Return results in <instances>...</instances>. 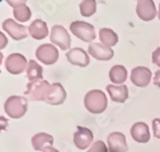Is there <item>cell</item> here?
Segmentation results:
<instances>
[{
    "instance_id": "cell-1",
    "label": "cell",
    "mask_w": 160,
    "mask_h": 152,
    "mask_svg": "<svg viewBox=\"0 0 160 152\" xmlns=\"http://www.w3.org/2000/svg\"><path fill=\"white\" fill-rule=\"evenodd\" d=\"M52 84L44 80L30 81L27 84V90L24 95L30 101H46L50 94Z\"/></svg>"
},
{
    "instance_id": "cell-2",
    "label": "cell",
    "mask_w": 160,
    "mask_h": 152,
    "mask_svg": "<svg viewBox=\"0 0 160 152\" xmlns=\"http://www.w3.org/2000/svg\"><path fill=\"white\" fill-rule=\"evenodd\" d=\"M85 108L92 114L103 113L108 106L106 94L101 90H91L84 97Z\"/></svg>"
},
{
    "instance_id": "cell-3",
    "label": "cell",
    "mask_w": 160,
    "mask_h": 152,
    "mask_svg": "<svg viewBox=\"0 0 160 152\" xmlns=\"http://www.w3.org/2000/svg\"><path fill=\"white\" fill-rule=\"evenodd\" d=\"M27 100L19 96L9 97L4 103V109L6 114H8V116L12 119H19L23 117L27 111Z\"/></svg>"
},
{
    "instance_id": "cell-4",
    "label": "cell",
    "mask_w": 160,
    "mask_h": 152,
    "mask_svg": "<svg viewBox=\"0 0 160 152\" xmlns=\"http://www.w3.org/2000/svg\"><path fill=\"white\" fill-rule=\"evenodd\" d=\"M70 31L76 37L84 41L91 42L96 38L94 27L84 21H74L70 24Z\"/></svg>"
},
{
    "instance_id": "cell-5",
    "label": "cell",
    "mask_w": 160,
    "mask_h": 152,
    "mask_svg": "<svg viewBox=\"0 0 160 152\" xmlns=\"http://www.w3.org/2000/svg\"><path fill=\"white\" fill-rule=\"evenodd\" d=\"M50 40L53 44L58 45L62 51H65L71 46V37L66 29L62 25H55L52 27Z\"/></svg>"
},
{
    "instance_id": "cell-6",
    "label": "cell",
    "mask_w": 160,
    "mask_h": 152,
    "mask_svg": "<svg viewBox=\"0 0 160 152\" xmlns=\"http://www.w3.org/2000/svg\"><path fill=\"white\" fill-rule=\"evenodd\" d=\"M59 51L54 45L45 43L42 44L37 49L36 56L37 58L46 65H52L56 63L59 59Z\"/></svg>"
},
{
    "instance_id": "cell-7",
    "label": "cell",
    "mask_w": 160,
    "mask_h": 152,
    "mask_svg": "<svg viewBox=\"0 0 160 152\" xmlns=\"http://www.w3.org/2000/svg\"><path fill=\"white\" fill-rule=\"evenodd\" d=\"M5 67L9 73L12 75H19L23 73L28 67L27 59L21 54H18V53L12 54L8 56V57L6 58Z\"/></svg>"
},
{
    "instance_id": "cell-8",
    "label": "cell",
    "mask_w": 160,
    "mask_h": 152,
    "mask_svg": "<svg viewBox=\"0 0 160 152\" xmlns=\"http://www.w3.org/2000/svg\"><path fill=\"white\" fill-rule=\"evenodd\" d=\"M2 28L14 40H22L28 37L29 30L27 29V27L24 25L18 24L12 18L6 19L2 24Z\"/></svg>"
},
{
    "instance_id": "cell-9",
    "label": "cell",
    "mask_w": 160,
    "mask_h": 152,
    "mask_svg": "<svg viewBox=\"0 0 160 152\" xmlns=\"http://www.w3.org/2000/svg\"><path fill=\"white\" fill-rule=\"evenodd\" d=\"M152 79V71L144 66H138L132 70L130 80L132 82L138 87H146L149 85Z\"/></svg>"
},
{
    "instance_id": "cell-10",
    "label": "cell",
    "mask_w": 160,
    "mask_h": 152,
    "mask_svg": "<svg viewBox=\"0 0 160 152\" xmlns=\"http://www.w3.org/2000/svg\"><path fill=\"white\" fill-rule=\"evenodd\" d=\"M136 13L144 21L152 20L156 16V8L152 0H140L136 5Z\"/></svg>"
},
{
    "instance_id": "cell-11",
    "label": "cell",
    "mask_w": 160,
    "mask_h": 152,
    "mask_svg": "<svg viewBox=\"0 0 160 152\" xmlns=\"http://www.w3.org/2000/svg\"><path fill=\"white\" fill-rule=\"evenodd\" d=\"M77 129L78 130L74 133L73 141L79 149L83 150L92 144L94 138L93 133L90 129L82 126H78Z\"/></svg>"
},
{
    "instance_id": "cell-12",
    "label": "cell",
    "mask_w": 160,
    "mask_h": 152,
    "mask_svg": "<svg viewBox=\"0 0 160 152\" xmlns=\"http://www.w3.org/2000/svg\"><path fill=\"white\" fill-rule=\"evenodd\" d=\"M108 145L109 152H128L126 137L121 132H112L108 137Z\"/></svg>"
},
{
    "instance_id": "cell-13",
    "label": "cell",
    "mask_w": 160,
    "mask_h": 152,
    "mask_svg": "<svg viewBox=\"0 0 160 152\" xmlns=\"http://www.w3.org/2000/svg\"><path fill=\"white\" fill-rule=\"evenodd\" d=\"M88 54L94 58H96L97 60L108 61V60L113 57L114 51L110 47H108L104 44L91 43L88 47Z\"/></svg>"
},
{
    "instance_id": "cell-14",
    "label": "cell",
    "mask_w": 160,
    "mask_h": 152,
    "mask_svg": "<svg viewBox=\"0 0 160 152\" xmlns=\"http://www.w3.org/2000/svg\"><path fill=\"white\" fill-rule=\"evenodd\" d=\"M9 5H11L13 9V17L19 22H26L32 17L31 10L27 5L24 0H18V1H7Z\"/></svg>"
},
{
    "instance_id": "cell-15",
    "label": "cell",
    "mask_w": 160,
    "mask_h": 152,
    "mask_svg": "<svg viewBox=\"0 0 160 152\" xmlns=\"http://www.w3.org/2000/svg\"><path fill=\"white\" fill-rule=\"evenodd\" d=\"M67 60L73 65L86 67L90 62L89 56L82 48H73L66 54Z\"/></svg>"
},
{
    "instance_id": "cell-16",
    "label": "cell",
    "mask_w": 160,
    "mask_h": 152,
    "mask_svg": "<svg viewBox=\"0 0 160 152\" xmlns=\"http://www.w3.org/2000/svg\"><path fill=\"white\" fill-rule=\"evenodd\" d=\"M130 134L132 139L140 144H146L151 139V133L147 124L136 123L130 128Z\"/></svg>"
},
{
    "instance_id": "cell-17",
    "label": "cell",
    "mask_w": 160,
    "mask_h": 152,
    "mask_svg": "<svg viewBox=\"0 0 160 152\" xmlns=\"http://www.w3.org/2000/svg\"><path fill=\"white\" fill-rule=\"evenodd\" d=\"M66 91L60 82H55L52 84L50 94L45 102L51 105H60L64 102L66 99Z\"/></svg>"
},
{
    "instance_id": "cell-18",
    "label": "cell",
    "mask_w": 160,
    "mask_h": 152,
    "mask_svg": "<svg viewBox=\"0 0 160 152\" xmlns=\"http://www.w3.org/2000/svg\"><path fill=\"white\" fill-rule=\"evenodd\" d=\"M29 34L30 36L38 40L45 38L48 36V27L45 21L41 19H36L34 20L30 26L28 27Z\"/></svg>"
},
{
    "instance_id": "cell-19",
    "label": "cell",
    "mask_w": 160,
    "mask_h": 152,
    "mask_svg": "<svg viewBox=\"0 0 160 152\" xmlns=\"http://www.w3.org/2000/svg\"><path fill=\"white\" fill-rule=\"evenodd\" d=\"M107 91L108 92L110 99L112 101L115 102H125L128 98V90L127 85L122 84L119 86L116 85H108Z\"/></svg>"
},
{
    "instance_id": "cell-20",
    "label": "cell",
    "mask_w": 160,
    "mask_h": 152,
    "mask_svg": "<svg viewBox=\"0 0 160 152\" xmlns=\"http://www.w3.org/2000/svg\"><path fill=\"white\" fill-rule=\"evenodd\" d=\"M54 143L53 136L44 132L38 133L33 136L32 138V145L38 151H43L46 147L52 146Z\"/></svg>"
},
{
    "instance_id": "cell-21",
    "label": "cell",
    "mask_w": 160,
    "mask_h": 152,
    "mask_svg": "<svg viewBox=\"0 0 160 152\" xmlns=\"http://www.w3.org/2000/svg\"><path fill=\"white\" fill-rule=\"evenodd\" d=\"M128 71L123 65H114L109 70V79L112 83L121 84L127 81Z\"/></svg>"
},
{
    "instance_id": "cell-22",
    "label": "cell",
    "mask_w": 160,
    "mask_h": 152,
    "mask_svg": "<svg viewBox=\"0 0 160 152\" xmlns=\"http://www.w3.org/2000/svg\"><path fill=\"white\" fill-rule=\"evenodd\" d=\"M99 37L101 42L108 47L115 46L118 43V36L108 28H102L99 31Z\"/></svg>"
},
{
    "instance_id": "cell-23",
    "label": "cell",
    "mask_w": 160,
    "mask_h": 152,
    "mask_svg": "<svg viewBox=\"0 0 160 152\" xmlns=\"http://www.w3.org/2000/svg\"><path fill=\"white\" fill-rule=\"evenodd\" d=\"M26 72H27V78L30 81L42 80L43 69L37 61H35L33 59L29 60Z\"/></svg>"
},
{
    "instance_id": "cell-24",
    "label": "cell",
    "mask_w": 160,
    "mask_h": 152,
    "mask_svg": "<svg viewBox=\"0 0 160 152\" xmlns=\"http://www.w3.org/2000/svg\"><path fill=\"white\" fill-rule=\"evenodd\" d=\"M97 5L94 0H84L80 4V12L81 14L84 17H89L96 12Z\"/></svg>"
},
{
    "instance_id": "cell-25",
    "label": "cell",
    "mask_w": 160,
    "mask_h": 152,
    "mask_svg": "<svg viewBox=\"0 0 160 152\" xmlns=\"http://www.w3.org/2000/svg\"><path fill=\"white\" fill-rule=\"evenodd\" d=\"M87 152H109V151L103 141H97L93 145H91L90 148Z\"/></svg>"
},
{
    "instance_id": "cell-26",
    "label": "cell",
    "mask_w": 160,
    "mask_h": 152,
    "mask_svg": "<svg viewBox=\"0 0 160 152\" xmlns=\"http://www.w3.org/2000/svg\"><path fill=\"white\" fill-rule=\"evenodd\" d=\"M152 129L155 138L160 139V119H154L152 120Z\"/></svg>"
},
{
    "instance_id": "cell-27",
    "label": "cell",
    "mask_w": 160,
    "mask_h": 152,
    "mask_svg": "<svg viewBox=\"0 0 160 152\" xmlns=\"http://www.w3.org/2000/svg\"><path fill=\"white\" fill-rule=\"evenodd\" d=\"M152 62L160 67V47L152 53Z\"/></svg>"
},
{
    "instance_id": "cell-28",
    "label": "cell",
    "mask_w": 160,
    "mask_h": 152,
    "mask_svg": "<svg viewBox=\"0 0 160 152\" xmlns=\"http://www.w3.org/2000/svg\"><path fill=\"white\" fill-rule=\"evenodd\" d=\"M153 83L157 87L160 88V70H157L154 75V79H153Z\"/></svg>"
},
{
    "instance_id": "cell-29",
    "label": "cell",
    "mask_w": 160,
    "mask_h": 152,
    "mask_svg": "<svg viewBox=\"0 0 160 152\" xmlns=\"http://www.w3.org/2000/svg\"><path fill=\"white\" fill-rule=\"evenodd\" d=\"M42 152H60L58 149H56V148H54L53 146H48V147H46L44 150H43Z\"/></svg>"
},
{
    "instance_id": "cell-30",
    "label": "cell",
    "mask_w": 160,
    "mask_h": 152,
    "mask_svg": "<svg viewBox=\"0 0 160 152\" xmlns=\"http://www.w3.org/2000/svg\"><path fill=\"white\" fill-rule=\"evenodd\" d=\"M158 18L160 20V4H159V10H158Z\"/></svg>"
}]
</instances>
